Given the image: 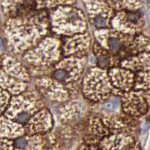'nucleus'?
<instances>
[{"label": "nucleus", "instance_id": "1", "mask_svg": "<svg viewBox=\"0 0 150 150\" xmlns=\"http://www.w3.org/2000/svg\"><path fill=\"white\" fill-rule=\"evenodd\" d=\"M5 24V35L9 45L17 53L36 45L48 29L47 17L43 13L9 18Z\"/></svg>", "mask_w": 150, "mask_h": 150}, {"label": "nucleus", "instance_id": "19", "mask_svg": "<svg viewBox=\"0 0 150 150\" xmlns=\"http://www.w3.org/2000/svg\"><path fill=\"white\" fill-rule=\"evenodd\" d=\"M144 96H145V98L146 100V102L147 104H148L149 108H150V90L144 92Z\"/></svg>", "mask_w": 150, "mask_h": 150}, {"label": "nucleus", "instance_id": "3", "mask_svg": "<svg viewBox=\"0 0 150 150\" xmlns=\"http://www.w3.org/2000/svg\"><path fill=\"white\" fill-rule=\"evenodd\" d=\"M95 34L97 42L107 50L117 65L123 60L131 57L130 46L131 45L134 36L123 34L115 29H97Z\"/></svg>", "mask_w": 150, "mask_h": 150}, {"label": "nucleus", "instance_id": "2", "mask_svg": "<svg viewBox=\"0 0 150 150\" xmlns=\"http://www.w3.org/2000/svg\"><path fill=\"white\" fill-rule=\"evenodd\" d=\"M51 25L57 34L70 37L83 34L87 29L85 17L82 11L70 5L58 6L51 14Z\"/></svg>", "mask_w": 150, "mask_h": 150}, {"label": "nucleus", "instance_id": "13", "mask_svg": "<svg viewBox=\"0 0 150 150\" xmlns=\"http://www.w3.org/2000/svg\"><path fill=\"white\" fill-rule=\"evenodd\" d=\"M25 125V132L29 131L30 134L45 133L52 125L51 113L47 110H42L36 112Z\"/></svg>", "mask_w": 150, "mask_h": 150}, {"label": "nucleus", "instance_id": "16", "mask_svg": "<svg viewBox=\"0 0 150 150\" xmlns=\"http://www.w3.org/2000/svg\"><path fill=\"white\" fill-rule=\"evenodd\" d=\"M93 50H94V53L95 55L97 66L100 67V69L105 70L107 68L116 67V61H115L113 56L97 42H95V44L94 45Z\"/></svg>", "mask_w": 150, "mask_h": 150}, {"label": "nucleus", "instance_id": "4", "mask_svg": "<svg viewBox=\"0 0 150 150\" xmlns=\"http://www.w3.org/2000/svg\"><path fill=\"white\" fill-rule=\"evenodd\" d=\"M83 92L90 101L97 102L107 99L113 92V88L106 71L90 68L83 80Z\"/></svg>", "mask_w": 150, "mask_h": 150}, {"label": "nucleus", "instance_id": "7", "mask_svg": "<svg viewBox=\"0 0 150 150\" xmlns=\"http://www.w3.org/2000/svg\"><path fill=\"white\" fill-rule=\"evenodd\" d=\"M85 65V58L70 56L60 62L55 68L52 77L63 84H72L81 78Z\"/></svg>", "mask_w": 150, "mask_h": 150}, {"label": "nucleus", "instance_id": "10", "mask_svg": "<svg viewBox=\"0 0 150 150\" xmlns=\"http://www.w3.org/2000/svg\"><path fill=\"white\" fill-rule=\"evenodd\" d=\"M109 80L113 88V92L116 91L117 96H122L123 94L132 91L134 85L135 74L124 68H109Z\"/></svg>", "mask_w": 150, "mask_h": 150}, {"label": "nucleus", "instance_id": "11", "mask_svg": "<svg viewBox=\"0 0 150 150\" xmlns=\"http://www.w3.org/2000/svg\"><path fill=\"white\" fill-rule=\"evenodd\" d=\"M121 104L125 113L132 116L140 117L145 115L149 106L144 96V92L131 91L121 96Z\"/></svg>", "mask_w": 150, "mask_h": 150}, {"label": "nucleus", "instance_id": "5", "mask_svg": "<svg viewBox=\"0 0 150 150\" xmlns=\"http://www.w3.org/2000/svg\"><path fill=\"white\" fill-rule=\"evenodd\" d=\"M37 101L27 95L14 96L11 98L9 107L5 112L6 118L20 125H26L32 116L39 112Z\"/></svg>", "mask_w": 150, "mask_h": 150}, {"label": "nucleus", "instance_id": "6", "mask_svg": "<svg viewBox=\"0 0 150 150\" xmlns=\"http://www.w3.org/2000/svg\"><path fill=\"white\" fill-rule=\"evenodd\" d=\"M112 27L123 34L133 35L143 30L145 21L143 13L138 10H121L111 20Z\"/></svg>", "mask_w": 150, "mask_h": 150}, {"label": "nucleus", "instance_id": "15", "mask_svg": "<svg viewBox=\"0 0 150 150\" xmlns=\"http://www.w3.org/2000/svg\"><path fill=\"white\" fill-rule=\"evenodd\" d=\"M25 133L22 125L9 120L5 116H0V138L16 139Z\"/></svg>", "mask_w": 150, "mask_h": 150}, {"label": "nucleus", "instance_id": "20", "mask_svg": "<svg viewBox=\"0 0 150 150\" xmlns=\"http://www.w3.org/2000/svg\"><path fill=\"white\" fill-rule=\"evenodd\" d=\"M149 11H150V5H149Z\"/></svg>", "mask_w": 150, "mask_h": 150}, {"label": "nucleus", "instance_id": "18", "mask_svg": "<svg viewBox=\"0 0 150 150\" xmlns=\"http://www.w3.org/2000/svg\"><path fill=\"white\" fill-rule=\"evenodd\" d=\"M11 100V95L8 92L0 88V116L5 113L9 107Z\"/></svg>", "mask_w": 150, "mask_h": 150}, {"label": "nucleus", "instance_id": "17", "mask_svg": "<svg viewBox=\"0 0 150 150\" xmlns=\"http://www.w3.org/2000/svg\"><path fill=\"white\" fill-rule=\"evenodd\" d=\"M133 89L141 92L150 90V71L135 74Z\"/></svg>", "mask_w": 150, "mask_h": 150}, {"label": "nucleus", "instance_id": "12", "mask_svg": "<svg viewBox=\"0 0 150 150\" xmlns=\"http://www.w3.org/2000/svg\"><path fill=\"white\" fill-rule=\"evenodd\" d=\"M90 38L88 34H79L72 36L63 45V53L66 56L82 58L90 46Z\"/></svg>", "mask_w": 150, "mask_h": 150}, {"label": "nucleus", "instance_id": "8", "mask_svg": "<svg viewBox=\"0 0 150 150\" xmlns=\"http://www.w3.org/2000/svg\"><path fill=\"white\" fill-rule=\"evenodd\" d=\"M30 51L37 54L41 53V56L32 59L28 62V63L32 65H50L59 60V41L54 38H47L39 43L37 47L30 50Z\"/></svg>", "mask_w": 150, "mask_h": 150}, {"label": "nucleus", "instance_id": "9", "mask_svg": "<svg viewBox=\"0 0 150 150\" xmlns=\"http://www.w3.org/2000/svg\"><path fill=\"white\" fill-rule=\"evenodd\" d=\"M85 4L93 26L98 29H103L109 26L113 16V8L107 2H87Z\"/></svg>", "mask_w": 150, "mask_h": 150}, {"label": "nucleus", "instance_id": "14", "mask_svg": "<svg viewBox=\"0 0 150 150\" xmlns=\"http://www.w3.org/2000/svg\"><path fill=\"white\" fill-rule=\"evenodd\" d=\"M121 68L131 71L146 72L150 71V52L140 53L123 60L120 63Z\"/></svg>", "mask_w": 150, "mask_h": 150}]
</instances>
